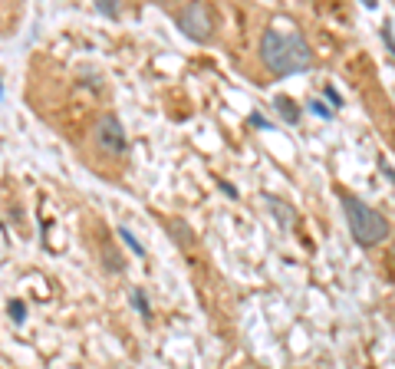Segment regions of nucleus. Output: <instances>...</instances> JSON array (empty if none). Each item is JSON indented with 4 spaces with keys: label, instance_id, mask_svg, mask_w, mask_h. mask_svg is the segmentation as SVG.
<instances>
[{
    "label": "nucleus",
    "instance_id": "obj_1",
    "mask_svg": "<svg viewBox=\"0 0 395 369\" xmlns=\"http://www.w3.org/2000/svg\"><path fill=\"white\" fill-rule=\"evenodd\" d=\"M260 60L277 76H297V73H307L313 66V50L303 40V33L267 27L260 36Z\"/></svg>",
    "mask_w": 395,
    "mask_h": 369
},
{
    "label": "nucleus",
    "instance_id": "obj_2",
    "mask_svg": "<svg viewBox=\"0 0 395 369\" xmlns=\"http://www.w3.org/2000/svg\"><path fill=\"white\" fill-rule=\"evenodd\" d=\"M340 205H342V215H346V224H349V234L356 238L359 248H375L379 241L389 238V221L375 208L366 205L363 198L340 192Z\"/></svg>",
    "mask_w": 395,
    "mask_h": 369
},
{
    "label": "nucleus",
    "instance_id": "obj_3",
    "mask_svg": "<svg viewBox=\"0 0 395 369\" xmlns=\"http://www.w3.org/2000/svg\"><path fill=\"white\" fill-rule=\"evenodd\" d=\"M178 27L185 30V36H192V40H198V43H208L211 40V7L208 4H185L182 11H178Z\"/></svg>",
    "mask_w": 395,
    "mask_h": 369
},
{
    "label": "nucleus",
    "instance_id": "obj_4",
    "mask_svg": "<svg viewBox=\"0 0 395 369\" xmlns=\"http://www.w3.org/2000/svg\"><path fill=\"white\" fill-rule=\"evenodd\" d=\"M93 139H96V145H99V149H102L106 155H126V149H128L126 129H122V122H119L112 112L99 116L96 129H93Z\"/></svg>",
    "mask_w": 395,
    "mask_h": 369
},
{
    "label": "nucleus",
    "instance_id": "obj_5",
    "mask_svg": "<svg viewBox=\"0 0 395 369\" xmlns=\"http://www.w3.org/2000/svg\"><path fill=\"white\" fill-rule=\"evenodd\" d=\"M274 109L280 112V119L283 122H290V126H297L300 122V109H297V102L293 99H287V96H277V102H274Z\"/></svg>",
    "mask_w": 395,
    "mask_h": 369
},
{
    "label": "nucleus",
    "instance_id": "obj_6",
    "mask_svg": "<svg viewBox=\"0 0 395 369\" xmlns=\"http://www.w3.org/2000/svg\"><path fill=\"white\" fill-rule=\"evenodd\" d=\"M102 264H106L109 274H122V267H126V264H122V257L116 254V248H112L109 241H102Z\"/></svg>",
    "mask_w": 395,
    "mask_h": 369
},
{
    "label": "nucleus",
    "instance_id": "obj_7",
    "mask_svg": "<svg viewBox=\"0 0 395 369\" xmlns=\"http://www.w3.org/2000/svg\"><path fill=\"white\" fill-rule=\"evenodd\" d=\"M267 205L274 208V217L280 221V228H290V224H293V211H290V208L283 205V201H277L274 195H267Z\"/></svg>",
    "mask_w": 395,
    "mask_h": 369
},
{
    "label": "nucleus",
    "instance_id": "obj_8",
    "mask_svg": "<svg viewBox=\"0 0 395 369\" xmlns=\"http://www.w3.org/2000/svg\"><path fill=\"white\" fill-rule=\"evenodd\" d=\"M119 238L126 241V244H128V250H132V254H139V257H145V248H142L139 241H135V234H132V231H128V228H119Z\"/></svg>",
    "mask_w": 395,
    "mask_h": 369
},
{
    "label": "nucleus",
    "instance_id": "obj_9",
    "mask_svg": "<svg viewBox=\"0 0 395 369\" xmlns=\"http://www.w3.org/2000/svg\"><path fill=\"white\" fill-rule=\"evenodd\" d=\"M128 297H132V307H135V310H139V314L149 320V316H152V307H149V300H145V293H142V290H132Z\"/></svg>",
    "mask_w": 395,
    "mask_h": 369
},
{
    "label": "nucleus",
    "instance_id": "obj_10",
    "mask_svg": "<svg viewBox=\"0 0 395 369\" xmlns=\"http://www.w3.org/2000/svg\"><path fill=\"white\" fill-rule=\"evenodd\" d=\"M168 231H178V234H182V244H185V248L192 244V231H188V224H182V221H168Z\"/></svg>",
    "mask_w": 395,
    "mask_h": 369
},
{
    "label": "nucleus",
    "instance_id": "obj_11",
    "mask_svg": "<svg viewBox=\"0 0 395 369\" xmlns=\"http://www.w3.org/2000/svg\"><path fill=\"white\" fill-rule=\"evenodd\" d=\"M96 11H99V13H106V17H112V20H119V7L112 4V0H99Z\"/></svg>",
    "mask_w": 395,
    "mask_h": 369
},
{
    "label": "nucleus",
    "instance_id": "obj_12",
    "mask_svg": "<svg viewBox=\"0 0 395 369\" xmlns=\"http://www.w3.org/2000/svg\"><path fill=\"white\" fill-rule=\"evenodd\" d=\"M7 310H11V316L17 320V323H23V316H27V307H23V300H11V307H7Z\"/></svg>",
    "mask_w": 395,
    "mask_h": 369
},
{
    "label": "nucleus",
    "instance_id": "obj_13",
    "mask_svg": "<svg viewBox=\"0 0 395 369\" xmlns=\"http://www.w3.org/2000/svg\"><path fill=\"white\" fill-rule=\"evenodd\" d=\"M310 109L316 112V116H320V119H330V109L323 106V102H310Z\"/></svg>",
    "mask_w": 395,
    "mask_h": 369
},
{
    "label": "nucleus",
    "instance_id": "obj_14",
    "mask_svg": "<svg viewBox=\"0 0 395 369\" xmlns=\"http://www.w3.org/2000/svg\"><path fill=\"white\" fill-rule=\"evenodd\" d=\"M250 126H257V129H267L270 122L264 119V116H260V112H254V116H250Z\"/></svg>",
    "mask_w": 395,
    "mask_h": 369
},
{
    "label": "nucleus",
    "instance_id": "obj_15",
    "mask_svg": "<svg viewBox=\"0 0 395 369\" xmlns=\"http://www.w3.org/2000/svg\"><path fill=\"white\" fill-rule=\"evenodd\" d=\"M326 99H333V106H342L340 93H336V89H330V86H326Z\"/></svg>",
    "mask_w": 395,
    "mask_h": 369
},
{
    "label": "nucleus",
    "instance_id": "obj_16",
    "mask_svg": "<svg viewBox=\"0 0 395 369\" xmlns=\"http://www.w3.org/2000/svg\"><path fill=\"white\" fill-rule=\"evenodd\" d=\"M392 250H395V248H392Z\"/></svg>",
    "mask_w": 395,
    "mask_h": 369
}]
</instances>
